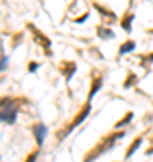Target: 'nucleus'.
<instances>
[{
    "label": "nucleus",
    "instance_id": "obj_1",
    "mask_svg": "<svg viewBox=\"0 0 153 162\" xmlns=\"http://www.w3.org/2000/svg\"><path fill=\"white\" fill-rule=\"evenodd\" d=\"M0 119L5 123H13L14 121V105L11 101H4L0 105Z\"/></svg>",
    "mask_w": 153,
    "mask_h": 162
},
{
    "label": "nucleus",
    "instance_id": "obj_2",
    "mask_svg": "<svg viewBox=\"0 0 153 162\" xmlns=\"http://www.w3.org/2000/svg\"><path fill=\"white\" fill-rule=\"evenodd\" d=\"M45 132H47V130H45V126H43V124L36 126V139H38V142H40V144H41V142H43V139H45Z\"/></svg>",
    "mask_w": 153,
    "mask_h": 162
},
{
    "label": "nucleus",
    "instance_id": "obj_3",
    "mask_svg": "<svg viewBox=\"0 0 153 162\" xmlns=\"http://www.w3.org/2000/svg\"><path fill=\"white\" fill-rule=\"evenodd\" d=\"M133 49H135V43H133V41H128V43H124V45L121 47V54L130 52V50H133Z\"/></svg>",
    "mask_w": 153,
    "mask_h": 162
},
{
    "label": "nucleus",
    "instance_id": "obj_4",
    "mask_svg": "<svg viewBox=\"0 0 153 162\" xmlns=\"http://www.w3.org/2000/svg\"><path fill=\"white\" fill-rule=\"evenodd\" d=\"M139 144H141V139H137V141H135V142L132 144V148H130V151H128V157H132V155H133V151H135V150L139 148Z\"/></svg>",
    "mask_w": 153,
    "mask_h": 162
},
{
    "label": "nucleus",
    "instance_id": "obj_5",
    "mask_svg": "<svg viewBox=\"0 0 153 162\" xmlns=\"http://www.w3.org/2000/svg\"><path fill=\"white\" fill-rule=\"evenodd\" d=\"M132 117H133V115H132V114H128V115H126V119H123V121H121V123H119L117 126H123V124H126V123H130V119H132Z\"/></svg>",
    "mask_w": 153,
    "mask_h": 162
},
{
    "label": "nucleus",
    "instance_id": "obj_6",
    "mask_svg": "<svg viewBox=\"0 0 153 162\" xmlns=\"http://www.w3.org/2000/svg\"><path fill=\"white\" fill-rule=\"evenodd\" d=\"M101 36H105V38H110V36H114L112 32H106V29H101Z\"/></svg>",
    "mask_w": 153,
    "mask_h": 162
},
{
    "label": "nucleus",
    "instance_id": "obj_7",
    "mask_svg": "<svg viewBox=\"0 0 153 162\" xmlns=\"http://www.w3.org/2000/svg\"><path fill=\"white\" fill-rule=\"evenodd\" d=\"M5 61H7V58H2V60H0V70L5 67Z\"/></svg>",
    "mask_w": 153,
    "mask_h": 162
}]
</instances>
